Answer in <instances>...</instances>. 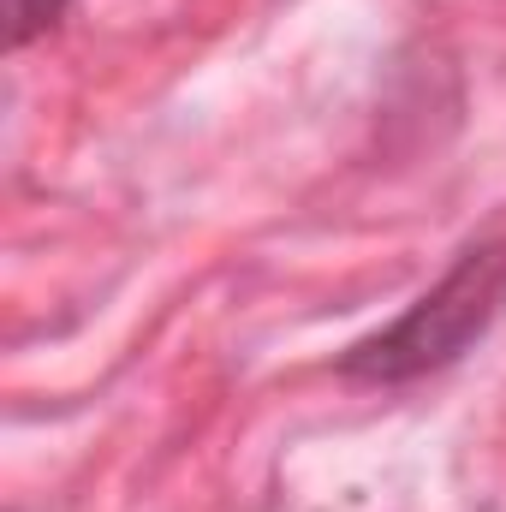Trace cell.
<instances>
[{
  "mask_svg": "<svg viewBox=\"0 0 506 512\" xmlns=\"http://www.w3.org/2000/svg\"><path fill=\"white\" fill-rule=\"evenodd\" d=\"M501 316H506V239H477L387 328L352 340L340 352V376L364 387H405L423 382V376H441L471 346H483Z\"/></svg>",
  "mask_w": 506,
  "mask_h": 512,
  "instance_id": "cell-1",
  "label": "cell"
},
{
  "mask_svg": "<svg viewBox=\"0 0 506 512\" xmlns=\"http://www.w3.org/2000/svg\"><path fill=\"white\" fill-rule=\"evenodd\" d=\"M66 6H72V0H0V12H6V42H12V48H30L36 36H48V30L66 18Z\"/></svg>",
  "mask_w": 506,
  "mask_h": 512,
  "instance_id": "cell-2",
  "label": "cell"
}]
</instances>
